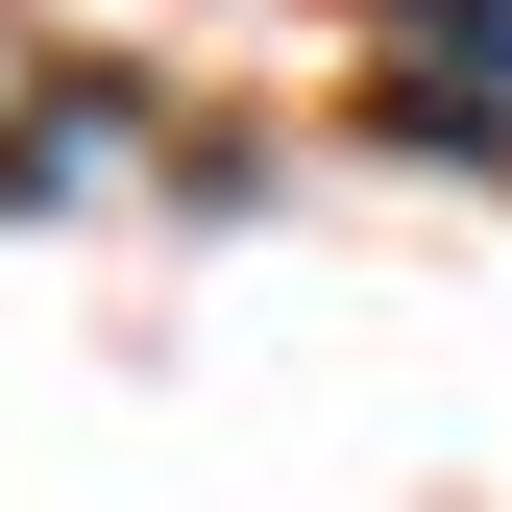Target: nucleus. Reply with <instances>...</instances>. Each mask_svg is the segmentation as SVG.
Segmentation results:
<instances>
[{
	"label": "nucleus",
	"instance_id": "1",
	"mask_svg": "<svg viewBox=\"0 0 512 512\" xmlns=\"http://www.w3.org/2000/svg\"><path fill=\"white\" fill-rule=\"evenodd\" d=\"M391 147H512V0H391Z\"/></svg>",
	"mask_w": 512,
	"mask_h": 512
}]
</instances>
